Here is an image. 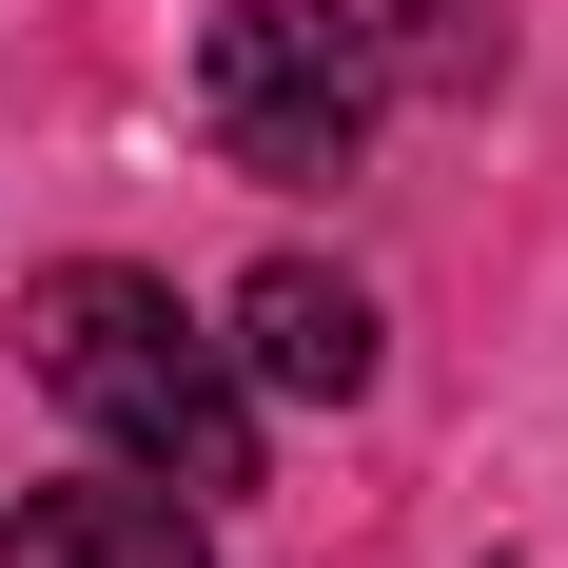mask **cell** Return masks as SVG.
<instances>
[{
    "label": "cell",
    "instance_id": "cell-1",
    "mask_svg": "<svg viewBox=\"0 0 568 568\" xmlns=\"http://www.w3.org/2000/svg\"><path fill=\"white\" fill-rule=\"evenodd\" d=\"M20 353H40V393L99 412L158 490H196V510L255 490V393H235V353L196 334L158 275H40V294H20Z\"/></svg>",
    "mask_w": 568,
    "mask_h": 568
},
{
    "label": "cell",
    "instance_id": "cell-2",
    "mask_svg": "<svg viewBox=\"0 0 568 568\" xmlns=\"http://www.w3.org/2000/svg\"><path fill=\"white\" fill-rule=\"evenodd\" d=\"M196 138L235 176H275V196L353 176L373 158V40H353L334 0H216L196 20Z\"/></svg>",
    "mask_w": 568,
    "mask_h": 568
},
{
    "label": "cell",
    "instance_id": "cell-3",
    "mask_svg": "<svg viewBox=\"0 0 568 568\" xmlns=\"http://www.w3.org/2000/svg\"><path fill=\"white\" fill-rule=\"evenodd\" d=\"M235 393H294V412H353L373 393V294L314 275V255H275V275H235Z\"/></svg>",
    "mask_w": 568,
    "mask_h": 568
},
{
    "label": "cell",
    "instance_id": "cell-4",
    "mask_svg": "<svg viewBox=\"0 0 568 568\" xmlns=\"http://www.w3.org/2000/svg\"><path fill=\"white\" fill-rule=\"evenodd\" d=\"M0 568H216V529H196V490H20Z\"/></svg>",
    "mask_w": 568,
    "mask_h": 568
},
{
    "label": "cell",
    "instance_id": "cell-5",
    "mask_svg": "<svg viewBox=\"0 0 568 568\" xmlns=\"http://www.w3.org/2000/svg\"><path fill=\"white\" fill-rule=\"evenodd\" d=\"M412 20V79H432V99H470V79H490V40H470V0H393Z\"/></svg>",
    "mask_w": 568,
    "mask_h": 568
}]
</instances>
